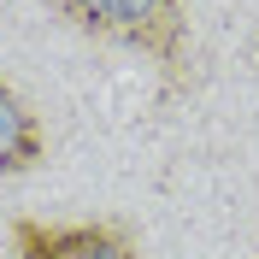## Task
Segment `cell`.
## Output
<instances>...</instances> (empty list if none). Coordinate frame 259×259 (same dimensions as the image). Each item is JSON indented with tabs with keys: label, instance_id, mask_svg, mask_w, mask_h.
<instances>
[{
	"label": "cell",
	"instance_id": "2",
	"mask_svg": "<svg viewBox=\"0 0 259 259\" xmlns=\"http://www.w3.org/2000/svg\"><path fill=\"white\" fill-rule=\"evenodd\" d=\"M12 259H142L124 224H12Z\"/></svg>",
	"mask_w": 259,
	"mask_h": 259
},
{
	"label": "cell",
	"instance_id": "1",
	"mask_svg": "<svg viewBox=\"0 0 259 259\" xmlns=\"http://www.w3.org/2000/svg\"><path fill=\"white\" fill-rule=\"evenodd\" d=\"M53 6L82 35H100V41H118V48L159 59V71L171 82L183 77V41H189L183 0H53Z\"/></svg>",
	"mask_w": 259,
	"mask_h": 259
},
{
	"label": "cell",
	"instance_id": "3",
	"mask_svg": "<svg viewBox=\"0 0 259 259\" xmlns=\"http://www.w3.org/2000/svg\"><path fill=\"white\" fill-rule=\"evenodd\" d=\"M48 159V136L12 82L0 77V177H24Z\"/></svg>",
	"mask_w": 259,
	"mask_h": 259
}]
</instances>
